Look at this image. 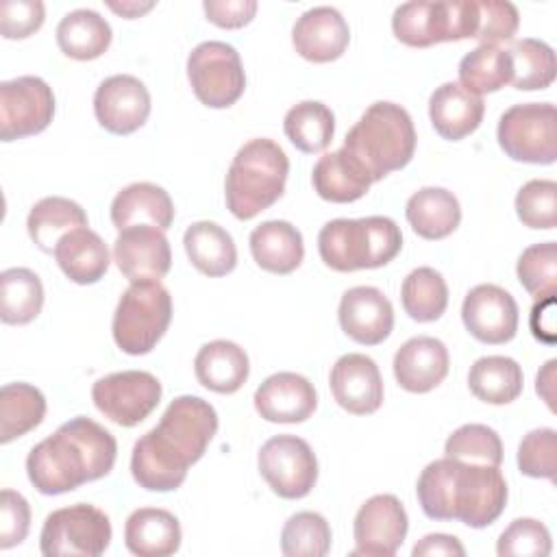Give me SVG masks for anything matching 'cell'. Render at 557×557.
Returning <instances> with one entry per match:
<instances>
[{"label":"cell","instance_id":"1","mask_svg":"<svg viewBox=\"0 0 557 557\" xmlns=\"http://www.w3.org/2000/svg\"><path fill=\"white\" fill-rule=\"evenodd\" d=\"M215 431L218 413L213 405L198 396L174 398L159 424L135 442L131 455L133 479L150 492L181 487L187 468L205 455Z\"/></svg>","mask_w":557,"mask_h":557},{"label":"cell","instance_id":"2","mask_svg":"<svg viewBox=\"0 0 557 557\" xmlns=\"http://www.w3.org/2000/svg\"><path fill=\"white\" fill-rule=\"evenodd\" d=\"M115 457V437L91 418L76 416L30 448L26 474L37 492L57 496L107 476Z\"/></svg>","mask_w":557,"mask_h":557},{"label":"cell","instance_id":"3","mask_svg":"<svg viewBox=\"0 0 557 557\" xmlns=\"http://www.w3.org/2000/svg\"><path fill=\"white\" fill-rule=\"evenodd\" d=\"M418 503L431 520H459L472 529L492 524L507 505V483L496 466L442 457L416 483Z\"/></svg>","mask_w":557,"mask_h":557},{"label":"cell","instance_id":"4","mask_svg":"<svg viewBox=\"0 0 557 557\" xmlns=\"http://www.w3.org/2000/svg\"><path fill=\"white\" fill-rule=\"evenodd\" d=\"M370 174L372 183L405 168L416 150V128L407 109L379 100L346 133L342 146Z\"/></svg>","mask_w":557,"mask_h":557},{"label":"cell","instance_id":"5","mask_svg":"<svg viewBox=\"0 0 557 557\" xmlns=\"http://www.w3.org/2000/svg\"><path fill=\"white\" fill-rule=\"evenodd\" d=\"M289 161L285 150L268 139L246 141L231 161L224 181L226 207L237 220H252L285 191Z\"/></svg>","mask_w":557,"mask_h":557},{"label":"cell","instance_id":"6","mask_svg":"<svg viewBox=\"0 0 557 557\" xmlns=\"http://www.w3.org/2000/svg\"><path fill=\"white\" fill-rule=\"evenodd\" d=\"M403 248V233L392 218H337L318 233V252L324 265L337 272L372 270L389 263Z\"/></svg>","mask_w":557,"mask_h":557},{"label":"cell","instance_id":"7","mask_svg":"<svg viewBox=\"0 0 557 557\" xmlns=\"http://www.w3.org/2000/svg\"><path fill=\"white\" fill-rule=\"evenodd\" d=\"M476 24V0H413L398 4L392 15L396 39L411 48L474 39Z\"/></svg>","mask_w":557,"mask_h":557},{"label":"cell","instance_id":"8","mask_svg":"<svg viewBox=\"0 0 557 557\" xmlns=\"http://www.w3.org/2000/svg\"><path fill=\"white\" fill-rule=\"evenodd\" d=\"M172 320V296L161 281H135L120 296L113 313V339L126 355H146L165 335Z\"/></svg>","mask_w":557,"mask_h":557},{"label":"cell","instance_id":"9","mask_svg":"<svg viewBox=\"0 0 557 557\" xmlns=\"http://www.w3.org/2000/svg\"><path fill=\"white\" fill-rule=\"evenodd\" d=\"M503 152L522 163L550 165L557 159V111L550 102L509 107L496 128Z\"/></svg>","mask_w":557,"mask_h":557},{"label":"cell","instance_id":"10","mask_svg":"<svg viewBox=\"0 0 557 557\" xmlns=\"http://www.w3.org/2000/svg\"><path fill=\"white\" fill-rule=\"evenodd\" d=\"M109 516L89 503H76L70 507L54 509L52 513L46 516L39 533V548L46 557H98L109 548Z\"/></svg>","mask_w":557,"mask_h":557},{"label":"cell","instance_id":"11","mask_svg":"<svg viewBox=\"0 0 557 557\" xmlns=\"http://www.w3.org/2000/svg\"><path fill=\"white\" fill-rule=\"evenodd\" d=\"M187 78L196 98L211 109L235 104L246 89L239 52L224 41H202L187 57Z\"/></svg>","mask_w":557,"mask_h":557},{"label":"cell","instance_id":"12","mask_svg":"<svg viewBox=\"0 0 557 557\" xmlns=\"http://www.w3.org/2000/svg\"><path fill=\"white\" fill-rule=\"evenodd\" d=\"M257 466L270 490L287 500L305 498L318 481L315 453L298 435L270 437L259 450Z\"/></svg>","mask_w":557,"mask_h":557},{"label":"cell","instance_id":"13","mask_svg":"<svg viewBox=\"0 0 557 557\" xmlns=\"http://www.w3.org/2000/svg\"><path fill=\"white\" fill-rule=\"evenodd\" d=\"M161 383L144 370H124L98 379L91 387L96 409L120 426H135L146 420L161 400Z\"/></svg>","mask_w":557,"mask_h":557},{"label":"cell","instance_id":"14","mask_svg":"<svg viewBox=\"0 0 557 557\" xmlns=\"http://www.w3.org/2000/svg\"><path fill=\"white\" fill-rule=\"evenodd\" d=\"M54 94L39 76H17L0 85V139L13 141L48 128Z\"/></svg>","mask_w":557,"mask_h":557},{"label":"cell","instance_id":"15","mask_svg":"<svg viewBox=\"0 0 557 557\" xmlns=\"http://www.w3.org/2000/svg\"><path fill=\"white\" fill-rule=\"evenodd\" d=\"M409 531V520L403 503L394 494H376L368 498L352 524L355 548L350 557H392L403 546Z\"/></svg>","mask_w":557,"mask_h":557},{"label":"cell","instance_id":"16","mask_svg":"<svg viewBox=\"0 0 557 557\" xmlns=\"http://www.w3.org/2000/svg\"><path fill=\"white\" fill-rule=\"evenodd\" d=\"M94 113L102 128L113 135H131L141 128L150 115V94L146 85L131 74L104 78L94 94Z\"/></svg>","mask_w":557,"mask_h":557},{"label":"cell","instance_id":"17","mask_svg":"<svg viewBox=\"0 0 557 557\" xmlns=\"http://www.w3.org/2000/svg\"><path fill=\"white\" fill-rule=\"evenodd\" d=\"M461 320L474 339L483 344H505L511 342L518 331V305L507 289L481 283L466 294Z\"/></svg>","mask_w":557,"mask_h":557},{"label":"cell","instance_id":"18","mask_svg":"<svg viewBox=\"0 0 557 557\" xmlns=\"http://www.w3.org/2000/svg\"><path fill=\"white\" fill-rule=\"evenodd\" d=\"M113 261L131 283L163 278L172 265L165 231L148 224L120 231L113 242Z\"/></svg>","mask_w":557,"mask_h":557},{"label":"cell","instance_id":"19","mask_svg":"<svg viewBox=\"0 0 557 557\" xmlns=\"http://www.w3.org/2000/svg\"><path fill=\"white\" fill-rule=\"evenodd\" d=\"M342 331L363 346L385 342L394 329V307L389 298L372 285H357L344 292L337 309Z\"/></svg>","mask_w":557,"mask_h":557},{"label":"cell","instance_id":"20","mask_svg":"<svg viewBox=\"0 0 557 557\" xmlns=\"http://www.w3.org/2000/svg\"><path fill=\"white\" fill-rule=\"evenodd\" d=\"M333 398L355 416L374 413L383 403V379L374 359L361 352L342 355L329 376Z\"/></svg>","mask_w":557,"mask_h":557},{"label":"cell","instance_id":"21","mask_svg":"<svg viewBox=\"0 0 557 557\" xmlns=\"http://www.w3.org/2000/svg\"><path fill=\"white\" fill-rule=\"evenodd\" d=\"M252 400L263 420L278 424L305 422L318 407L313 383L296 372H276L268 376L257 387Z\"/></svg>","mask_w":557,"mask_h":557},{"label":"cell","instance_id":"22","mask_svg":"<svg viewBox=\"0 0 557 557\" xmlns=\"http://www.w3.org/2000/svg\"><path fill=\"white\" fill-rule=\"evenodd\" d=\"M350 41V28L344 15L333 7H313L305 11L294 28L292 44L296 52L313 63H329L344 54Z\"/></svg>","mask_w":557,"mask_h":557},{"label":"cell","instance_id":"23","mask_svg":"<svg viewBox=\"0 0 557 557\" xmlns=\"http://www.w3.org/2000/svg\"><path fill=\"white\" fill-rule=\"evenodd\" d=\"M448 348L442 339L418 335L407 339L394 355V376L411 394L435 389L448 374Z\"/></svg>","mask_w":557,"mask_h":557},{"label":"cell","instance_id":"24","mask_svg":"<svg viewBox=\"0 0 557 557\" xmlns=\"http://www.w3.org/2000/svg\"><path fill=\"white\" fill-rule=\"evenodd\" d=\"M483 98L470 94L459 83H444L435 87L429 98L431 124L440 137L450 141H459L474 133L483 120Z\"/></svg>","mask_w":557,"mask_h":557},{"label":"cell","instance_id":"25","mask_svg":"<svg viewBox=\"0 0 557 557\" xmlns=\"http://www.w3.org/2000/svg\"><path fill=\"white\" fill-rule=\"evenodd\" d=\"M174 220L170 194L154 183H131L111 202V222L117 231L128 226H157L168 231Z\"/></svg>","mask_w":557,"mask_h":557},{"label":"cell","instance_id":"26","mask_svg":"<svg viewBox=\"0 0 557 557\" xmlns=\"http://www.w3.org/2000/svg\"><path fill=\"white\" fill-rule=\"evenodd\" d=\"M124 544L139 557H168L181 548V524L159 507L135 509L124 524Z\"/></svg>","mask_w":557,"mask_h":557},{"label":"cell","instance_id":"27","mask_svg":"<svg viewBox=\"0 0 557 557\" xmlns=\"http://www.w3.org/2000/svg\"><path fill=\"white\" fill-rule=\"evenodd\" d=\"M54 259L61 272L78 285L98 283L109 270V248L102 237L87 228H74L63 235L54 248Z\"/></svg>","mask_w":557,"mask_h":557},{"label":"cell","instance_id":"28","mask_svg":"<svg viewBox=\"0 0 557 557\" xmlns=\"http://www.w3.org/2000/svg\"><path fill=\"white\" fill-rule=\"evenodd\" d=\"M250 252L255 263L272 274L294 272L305 257L300 231L285 220H268L252 228Z\"/></svg>","mask_w":557,"mask_h":557},{"label":"cell","instance_id":"29","mask_svg":"<svg viewBox=\"0 0 557 557\" xmlns=\"http://www.w3.org/2000/svg\"><path fill=\"white\" fill-rule=\"evenodd\" d=\"M194 372L202 387L218 394H235L246 383L250 363L246 350L235 342L213 339L198 350Z\"/></svg>","mask_w":557,"mask_h":557},{"label":"cell","instance_id":"30","mask_svg":"<svg viewBox=\"0 0 557 557\" xmlns=\"http://www.w3.org/2000/svg\"><path fill=\"white\" fill-rule=\"evenodd\" d=\"M311 183L322 200L344 205L366 196V191L372 185V178L357 159H352L344 148H339L318 159L311 172Z\"/></svg>","mask_w":557,"mask_h":557},{"label":"cell","instance_id":"31","mask_svg":"<svg viewBox=\"0 0 557 557\" xmlns=\"http://www.w3.org/2000/svg\"><path fill=\"white\" fill-rule=\"evenodd\" d=\"M405 215L420 237L444 239L459 226L461 207L453 191L444 187H422L409 196Z\"/></svg>","mask_w":557,"mask_h":557},{"label":"cell","instance_id":"32","mask_svg":"<svg viewBox=\"0 0 557 557\" xmlns=\"http://www.w3.org/2000/svg\"><path fill=\"white\" fill-rule=\"evenodd\" d=\"M185 252L191 265L207 276H224L237 265V248L226 228L215 222L200 220L187 226L183 235Z\"/></svg>","mask_w":557,"mask_h":557},{"label":"cell","instance_id":"33","mask_svg":"<svg viewBox=\"0 0 557 557\" xmlns=\"http://www.w3.org/2000/svg\"><path fill=\"white\" fill-rule=\"evenodd\" d=\"M57 44L65 57L91 61L107 52L111 44V26L100 13L76 9L61 17L57 26Z\"/></svg>","mask_w":557,"mask_h":557},{"label":"cell","instance_id":"34","mask_svg":"<svg viewBox=\"0 0 557 557\" xmlns=\"http://www.w3.org/2000/svg\"><path fill=\"white\" fill-rule=\"evenodd\" d=\"M87 226L85 209L63 196H46L33 205L26 228L35 246L44 252H54L59 239L74 228Z\"/></svg>","mask_w":557,"mask_h":557},{"label":"cell","instance_id":"35","mask_svg":"<svg viewBox=\"0 0 557 557\" xmlns=\"http://www.w3.org/2000/svg\"><path fill=\"white\" fill-rule=\"evenodd\" d=\"M522 368L505 355H487L472 363L468 372L470 392L487 405H507L522 394Z\"/></svg>","mask_w":557,"mask_h":557},{"label":"cell","instance_id":"36","mask_svg":"<svg viewBox=\"0 0 557 557\" xmlns=\"http://www.w3.org/2000/svg\"><path fill=\"white\" fill-rule=\"evenodd\" d=\"M46 416V398L30 383H7L0 389V442L9 444L35 426Z\"/></svg>","mask_w":557,"mask_h":557},{"label":"cell","instance_id":"37","mask_svg":"<svg viewBox=\"0 0 557 557\" xmlns=\"http://www.w3.org/2000/svg\"><path fill=\"white\" fill-rule=\"evenodd\" d=\"M283 131L300 152L315 154L326 150L331 144L335 133V115L324 102L302 100L285 113Z\"/></svg>","mask_w":557,"mask_h":557},{"label":"cell","instance_id":"38","mask_svg":"<svg viewBox=\"0 0 557 557\" xmlns=\"http://www.w3.org/2000/svg\"><path fill=\"white\" fill-rule=\"evenodd\" d=\"M44 307V285L28 268H9L0 274V318L4 324H28Z\"/></svg>","mask_w":557,"mask_h":557},{"label":"cell","instance_id":"39","mask_svg":"<svg viewBox=\"0 0 557 557\" xmlns=\"http://www.w3.org/2000/svg\"><path fill=\"white\" fill-rule=\"evenodd\" d=\"M400 300L405 313L416 322H433L442 318L448 307V287L444 276L429 268L411 270L400 287Z\"/></svg>","mask_w":557,"mask_h":557},{"label":"cell","instance_id":"40","mask_svg":"<svg viewBox=\"0 0 557 557\" xmlns=\"http://www.w3.org/2000/svg\"><path fill=\"white\" fill-rule=\"evenodd\" d=\"M511 83V57L498 46H476L459 61V85L474 96Z\"/></svg>","mask_w":557,"mask_h":557},{"label":"cell","instance_id":"41","mask_svg":"<svg viewBox=\"0 0 557 557\" xmlns=\"http://www.w3.org/2000/svg\"><path fill=\"white\" fill-rule=\"evenodd\" d=\"M511 85L520 91L546 89L555 81V52L553 48L533 37L511 44Z\"/></svg>","mask_w":557,"mask_h":557},{"label":"cell","instance_id":"42","mask_svg":"<svg viewBox=\"0 0 557 557\" xmlns=\"http://www.w3.org/2000/svg\"><path fill=\"white\" fill-rule=\"evenodd\" d=\"M331 550V527L315 511H298L287 518L281 531L285 557H324Z\"/></svg>","mask_w":557,"mask_h":557},{"label":"cell","instance_id":"43","mask_svg":"<svg viewBox=\"0 0 557 557\" xmlns=\"http://www.w3.org/2000/svg\"><path fill=\"white\" fill-rule=\"evenodd\" d=\"M446 457L483 463V466H500L503 463V442L498 433L485 424H463L453 431L444 444Z\"/></svg>","mask_w":557,"mask_h":557},{"label":"cell","instance_id":"44","mask_svg":"<svg viewBox=\"0 0 557 557\" xmlns=\"http://www.w3.org/2000/svg\"><path fill=\"white\" fill-rule=\"evenodd\" d=\"M516 274L520 285L535 298H548L557 292V246L555 242L533 244L522 250Z\"/></svg>","mask_w":557,"mask_h":557},{"label":"cell","instance_id":"45","mask_svg":"<svg viewBox=\"0 0 557 557\" xmlns=\"http://www.w3.org/2000/svg\"><path fill=\"white\" fill-rule=\"evenodd\" d=\"M516 213L529 228L550 231L557 224V183L533 178L516 194Z\"/></svg>","mask_w":557,"mask_h":557},{"label":"cell","instance_id":"46","mask_svg":"<svg viewBox=\"0 0 557 557\" xmlns=\"http://www.w3.org/2000/svg\"><path fill=\"white\" fill-rule=\"evenodd\" d=\"M550 548V533L535 518H516L496 542L500 557H546Z\"/></svg>","mask_w":557,"mask_h":557},{"label":"cell","instance_id":"47","mask_svg":"<svg viewBox=\"0 0 557 557\" xmlns=\"http://www.w3.org/2000/svg\"><path fill=\"white\" fill-rule=\"evenodd\" d=\"M518 468L533 479H555L557 470V433L555 429H533L518 446Z\"/></svg>","mask_w":557,"mask_h":557},{"label":"cell","instance_id":"48","mask_svg":"<svg viewBox=\"0 0 557 557\" xmlns=\"http://www.w3.org/2000/svg\"><path fill=\"white\" fill-rule=\"evenodd\" d=\"M479 24L474 39L481 46H496L500 41H509L520 24L518 9L507 0H481L476 2Z\"/></svg>","mask_w":557,"mask_h":557},{"label":"cell","instance_id":"49","mask_svg":"<svg viewBox=\"0 0 557 557\" xmlns=\"http://www.w3.org/2000/svg\"><path fill=\"white\" fill-rule=\"evenodd\" d=\"M46 9L39 0H2L0 33L4 39H26L44 24Z\"/></svg>","mask_w":557,"mask_h":557},{"label":"cell","instance_id":"50","mask_svg":"<svg viewBox=\"0 0 557 557\" xmlns=\"http://www.w3.org/2000/svg\"><path fill=\"white\" fill-rule=\"evenodd\" d=\"M30 529L28 500L13 490L0 492V548L7 550L26 540Z\"/></svg>","mask_w":557,"mask_h":557},{"label":"cell","instance_id":"51","mask_svg":"<svg viewBox=\"0 0 557 557\" xmlns=\"http://www.w3.org/2000/svg\"><path fill=\"white\" fill-rule=\"evenodd\" d=\"M202 9L207 20L213 22L215 26L242 28L255 17L257 2L255 0H205Z\"/></svg>","mask_w":557,"mask_h":557},{"label":"cell","instance_id":"52","mask_svg":"<svg viewBox=\"0 0 557 557\" xmlns=\"http://www.w3.org/2000/svg\"><path fill=\"white\" fill-rule=\"evenodd\" d=\"M529 324L535 339L544 344H555V296L535 300Z\"/></svg>","mask_w":557,"mask_h":557},{"label":"cell","instance_id":"53","mask_svg":"<svg viewBox=\"0 0 557 557\" xmlns=\"http://www.w3.org/2000/svg\"><path fill=\"white\" fill-rule=\"evenodd\" d=\"M413 557H424V555H457L463 557L466 548L461 546V542L455 535H446V533H431L424 535L413 548H411Z\"/></svg>","mask_w":557,"mask_h":557},{"label":"cell","instance_id":"54","mask_svg":"<svg viewBox=\"0 0 557 557\" xmlns=\"http://www.w3.org/2000/svg\"><path fill=\"white\" fill-rule=\"evenodd\" d=\"M555 366L557 361L550 359L546 361V366L537 372V379H535V392L546 400V405L553 409V398H555V392H553V383H555Z\"/></svg>","mask_w":557,"mask_h":557},{"label":"cell","instance_id":"55","mask_svg":"<svg viewBox=\"0 0 557 557\" xmlns=\"http://www.w3.org/2000/svg\"><path fill=\"white\" fill-rule=\"evenodd\" d=\"M152 7H154V2H146V4H141V2H122V4H117V2H109V9H111V11L120 13L122 17H128V20L139 17L141 13L150 11Z\"/></svg>","mask_w":557,"mask_h":557}]
</instances>
